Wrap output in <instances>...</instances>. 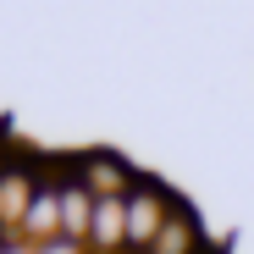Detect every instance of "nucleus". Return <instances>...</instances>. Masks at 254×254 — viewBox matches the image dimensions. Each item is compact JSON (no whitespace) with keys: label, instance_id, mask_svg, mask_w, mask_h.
<instances>
[{"label":"nucleus","instance_id":"nucleus-1","mask_svg":"<svg viewBox=\"0 0 254 254\" xmlns=\"http://www.w3.org/2000/svg\"><path fill=\"white\" fill-rule=\"evenodd\" d=\"M166 221H172V204H166V193L155 183H138L133 193H127V243L133 249H155Z\"/></svg>","mask_w":254,"mask_h":254},{"label":"nucleus","instance_id":"nucleus-2","mask_svg":"<svg viewBox=\"0 0 254 254\" xmlns=\"http://www.w3.org/2000/svg\"><path fill=\"white\" fill-rule=\"evenodd\" d=\"M77 183L89 188L94 199H127L138 183H133V172L116 160V155H83L77 160Z\"/></svg>","mask_w":254,"mask_h":254},{"label":"nucleus","instance_id":"nucleus-3","mask_svg":"<svg viewBox=\"0 0 254 254\" xmlns=\"http://www.w3.org/2000/svg\"><path fill=\"white\" fill-rule=\"evenodd\" d=\"M89 232H94V193L77 177H66L61 183V238L66 243H89Z\"/></svg>","mask_w":254,"mask_h":254},{"label":"nucleus","instance_id":"nucleus-4","mask_svg":"<svg viewBox=\"0 0 254 254\" xmlns=\"http://www.w3.org/2000/svg\"><path fill=\"white\" fill-rule=\"evenodd\" d=\"M22 238L28 243H56L61 238V188H39L33 204H28V221H22Z\"/></svg>","mask_w":254,"mask_h":254},{"label":"nucleus","instance_id":"nucleus-5","mask_svg":"<svg viewBox=\"0 0 254 254\" xmlns=\"http://www.w3.org/2000/svg\"><path fill=\"white\" fill-rule=\"evenodd\" d=\"M94 254H111L127 243V199H94V232H89Z\"/></svg>","mask_w":254,"mask_h":254},{"label":"nucleus","instance_id":"nucleus-6","mask_svg":"<svg viewBox=\"0 0 254 254\" xmlns=\"http://www.w3.org/2000/svg\"><path fill=\"white\" fill-rule=\"evenodd\" d=\"M199 249H204V238H199L193 216H188V210H183V216L172 210V221L160 227V238H155V249H149V254H199Z\"/></svg>","mask_w":254,"mask_h":254}]
</instances>
